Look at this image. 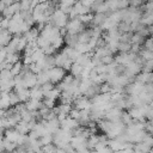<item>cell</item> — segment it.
<instances>
[{
	"label": "cell",
	"mask_w": 153,
	"mask_h": 153,
	"mask_svg": "<svg viewBox=\"0 0 153 153\" xmlns=\"http://www.w3.org/2000/svg\"><path fill=\"white\" fill-rule=\"evenodd\" d=\"M85 24H82L79 18H75V19H69L67 26H66V30H67V33H72V35H79L84 30H85Z\"/></svg>",
	"instance_id": "cell-4"
},
{
	"label": "cell",
	"mask_w": 153,
	"mask_h": 153,
	"mask_svg": "<svg viewBox=\"0 0 153 153\" xmlns=\"http://www.w3.org/2000/svg\"><path fill=\"white\" fill-rule=\"evenodd\" d=\"M0 105H1V110H8L12 106L11 100H10V92H2Z\"/></svg>",
	"instance_id": "cell-21"
},
{
	"label": "cell",
	"mask_w": 153,
	"mask_h": 153,
	"mask_svg": "<svg viewBox=\"0 0 153 153\" xmlns=\"http://www.w3.org/2000/svg\"><path fill=\"white\" fill-rule=\"evenodd\" d=\"M10 153H19V152H18V151L16 149V151H13V152H10Z\"/></svg>",
	"instance_id": "cell-39"
},
{
	"label": "cell",
	"mask_w": 153,
	"mask_h": 153,
	"mask_svg": "<svg viewBox=\"0 0 153 153\" xmlns=\"http://www.w3.org/2000/svg\"><path fill=\"white\" fill-rule=\"evenodd\" d=\"M72 105L74 109H78V110H88L92 106V102L90 98H87L85 96H79L74 99Z\"/></svg>",
	"instance_id": "cell-6"
},
{
	"label": "cell",
	"mask_w": 153,
	"mask_h": 153,
	"mask_svg": "<svg viewBox=\"0 0 153 153\" xmlns=\"http://www.w3.org/2000/svg\"><path fill=\"white\" fill-rule=\"evenodd\" d=\"M148 153H153V148H152V149H151V151H149Z\"/></svg>",
	"instance_id": "cell-42"
},
{
	"label": "cell",
	"mask_w": 153,
	"mask_h": 153,
	"mask_svg": "<svg viewBox=\"0 0 153 153\" xmlns=\"http://www.w3.org/2000/svg\"><path fill=\"white\" fill-rule=\"evenodd\" d=\"M42 102H43V105L47 106V108H49V109H54V108H55V102H56V100H54V99L44 98Z\"/></svg>",
	"instance_id": "cell-35"
},
{
	"label": "cell",
	"mask_w": 153,
	"mask_h": 153,
	"mask_svg": "<svg viewBox=\"0 0 153 153\" xmlns=\"http://www.w3.org/2000/svg\"><path fill=\"white\" fill-rule=\"evenodd\" d=\"M19 61H20V53H10L7 55L6 62H8L10 65H14Z\"/></svg>",
	"instance_id": "cell-27"
},
{
	"label": "cell",
	"mask_w": 153,
	"mask_h": 153,
	"mask_svg": "<svg viewBox=\"0 0 153 153\" xmlns=\"http://www.w3.org/2000/svg\"><path fill=\"white\" fill-rule=\"evenodd\" d=\"M39 141H41L42 146H47V145L54 143V135L53 134H45L42 137H39Z\"/></svg>",
	"instance_id": "cell-32"
},
{
	"label": "cell",
	"mask_w": 153,
	"mask_h": 153,
	"mask_svg": "<svg viewBox=\"0 0 153 153\" xmlns=\"http://www.w3.org/2000/svg\"><path fill=\"white\" fill-rule=\"evenodd\" d=\"M44 121V124H45V128H47V131H48V134H55L60 128H61V122H60V120L56 117V118H53V120H50V121H45V120H43Z\"/></svg>",
	"instance_id": "cell-10"
},
{
	"label": "cell",
	"mask_w": 153,
	"mask_h": 153,
	"mask_svg": "<svg viewBox=\"0 0 153 153\" xmlns=\"http://www.w3.org/2000/svg\"><path fill=\"white\" fill-rule=\"evenodd\" d=\"M91 153H98V152H97V151H92Z\"/></svg>",
	"instance_id": "cell-41"
},
{
	"label": "cell",
	"mask_w": 153,
	"mask_h": 153,
	"mask_svg": "<svg viewBox=\"0 0 153 153\" xmlns=\"http://www.w3.org/2000/svg\"><path fill=\"white\" fill-rule=\"evenodd\" d=\"M73 63H74V61L71 60L62 50H60V51L55 55V65H56L57 67H62V68H65L66 71H67V69L69 71Z\"/></svg>",
	"instance_id": "cell-5"
},
{
	"label": "cell",
	"mask_w": 153,
	"mask_h": 153,
	"mask_svg": "<svg viewBox=\"0 0 153 153\" xmlns=\"http://www.w3.org/2000/svg\"><path fill=\"white\" fill-rule=\"evenodd\" d=\"M82 71H84V67H82V66H80V65H79V63H76V62H74V63L72 65L71 69H69L71 74H72L73 76H75V78L80 76V75H81V73H82Z\"/></svg>",
	"instance_id": "cell-23"
},
{
	"label": "cell",
	"mask_w": 153,
	"mask_h": 153,
	"mask_svg": "<svg viewBox=\"0 0 153 153\" xmlns=\"http://www.w3.org/2000/svg\"><path fill=\"white\" fill-rule=\"evenodd\" d=\"M134 153H141V152H139V151H136V149H135V152H134Z\"/></svg>",
	"instance_id": "cell-40"
},
{
	"label": "cell",
	"mask_w": 153,
	"mask_h": 153,
	"mask_svg": "<svg viewBox=\"0 0 153 153\" xmlns=\"http://www.w3.org/2000/svg\"><path fill=\"white\" fill-rule=\"evenodd\" d=\"M141 23L145 26H152L153 25V13L152 12H145L141 18Z\"/></svg>",
	"instance_id": "cell-22"
},
{
	"label": "cell",
	"mask_w": 153,
	"mask_h": 153,
	"mask_svg": "<svg viewBox=\"0 0 153 153\" xmlns=\"http://www.w3.org/2000/svg\"><path fill=\"white\" fill-rule=\"evenodd\" d=\"M73 11L78 14V17L79 16H84V14H87V13H90L92 10H91V7H88V6H85L84 4H81L80 1H76L75 2V5L73 6Z\"/></svg>",
	"instance_id": "cell-15"
},
{
	"label": "cell",
	"mask_w": 153,
	"mask_h": 153,
	"mask_svg": "<svg viewBox=\"0 0 153 153\" xmlns=\"http://www.w3.org/2000/svg\"><path fill=\"white\" fill-rule=\"evenodd\" d=\"M135 149L141 153H148L152 149V147L148 146L146 142H139V143H135Z\"/></svg>",
	"instance_id": "cell-31"
},
{
	"label": "cell",
	"mask_w": 153,
	"mask_h": 153,
	"mask_svg": "<svg viewBox=\"0 0 153 153\" xmlns=\"http://www.w3.org/2000/svg\"><path fill=\"white\" fill-rule=\"evenodd\" d=\"M69 116H71L72 118H74V120H79V117H80V110L73 108L72 111H71V114H69Z\"/></svg>",
	"instance_id": "cell-37"
},
{
	"label": "cell",
	"mask_w": 153,
	"mask_h": 153,
	"mask_svg": "<svg viewBox=\"0 0 153 153\" xmlns=\"http://www.w3.org/2000/svg\"><path fill=\"white\" fill-rule=\"evenodd\" d=\"M78 127H80L78 120H74V118H72L71 116H67L63 121H61V128L65 129V130L73 131V130L76 129Z\"/></svg>",
	"instance_id": "cell-9"
},
{
	"label": "cell",
	"mask_w": 153,
	"mask_h": 153,
	"mask_svg": "<svg viewBox=\"0 0 153 153\" xmlns=\"http://www.w3.org/2000/svg\"><path fill=\"white\" fill-rule=\"evenodd\" d=\"M65 43L67 44V47L75 48V47H76V44L79 43V35L67 33V35L65 36Z\"/></svg>",
	"instance_id": "cell-20"
},
{
	"label": "cell",
	"mask_w": 153,
	"mask_h": 153,
	"mask_svg": "<svg viewBox=\"0 0 153 153\" xmlns=\"http://www.w3.org/2000/svg\"><path fill=\"white\" fill-rule=\"evenodd\" d=\"M139 55H140L145 61H153V50H151V49L142 48V49L140 50Z\"/></svg>",
	"instance_id": "cell-24"
},
{
	"label": "cell",
	"mask_w": 153,
	"mask_h": 153,
	"mask_svg": "<svg viewBox=\"0 0 153 153\" xmlns=\"http://www.w3.org/2000/svg\"><path fill=\"white\" fill-rule=\"evenodd\" d=\"M142 72L153 73V61H145V63L142 65Z\"/></svg>",
	"instance_id": "cell-34"
},
{
	"label": "cell",
	"mask_w": 153,
	"mask_h": 153,
	"mask_svg": "<svg viewBox=\"0 0 153 153\" xmlns=\"http://www.w3.org/2000/svg\"><path fill=\"white\" fill-rule=\"evenodd\" d=\"M23 66H24V63L23 62H17V63H14L13 66H12V68H11V73H12V75L16 78V76H18L20 73H22V71H23Z\"/></svg>",
	"instance_id": "cell-28"
},
{
	"label": "cell",
	"mask_w": 153,
	"mask_h": 153,
	"mask_svg": "<svg viewBox=\"0 0 153 153\" xmlns=\"http://www.w3.org/2000/svg\"><path fill=\"white\" fill-rule=\"evenodd\" d=\"M146 41V37H143L142 35H140L139 32H135L133 35V38H131V44H139V45H143Z\"/></svg>",
	"instance_id": "cell-30"
},
{
	"label": "cell",
	"mask_w": 153,
	"mask_h": 153,
	"mask_svg": "<svg viewBox=\"0 0 153 153\" xmlns=\"http://www.w3.org/2000/svg\"><path fill=\"white\" fill-rule=\"evenodd\" d=\"M122 115H123V110H122V109L111 108L110 110L106 111V114H105V120H108V121H110V122H121Z\"/></svg>",
	"instance_id": "cell-8"
},
{
	"label": "cell",
	"mask_w": 153,
	"mask_h": 153,
	"mask_svg": "<svg viewBox=\"0 0 153 153\" xmlns=\"http://www.w3.org/2000/svg\"><path fill=\"white\" fill-rule=\"evenodd\" d=\"M47 72H48L50 82H53L54 85L61 82V81L65 79V76H66V69L62 68V67H57V66H55V67L50 68V69L47 71Z\"/></svg>",
	"instance_id": "cell-3"
},
{
	"label": "cell",
	"mask_w": 153,
	"mask_h": 153,
	"mask_svg": "<svg viewBox=\"0 0 153 153\" xmlns=\"http://www.w3.org/2000/svg\"><path fill=\"white\" fill-rule=\"evenodd\" d=\"M39 29L38 27H31L29 31H26L23 36L27 39V42H35V41H37V38H38V36H39Z\"/></svg>",
	"instance_id": "cell-17"
},
{
	"label": "cell",
	"mask_w": 153,
	"mask_h": 153,
	"mask_svg": "<svg viewBox=\"0 0 153 153\" xmlns=\"http://www.w3.org/2000/svg\"><path fill=\"white\" fill-rule=\"evenodd\" d=\"M73 137V133L69 130H65L62 128H60L55 134H54V145L59 148H63L67 145L71 143Z\"/></svg>",
	"instance_id": "cell-1"
},
{
	"label": "cell",
	"mask_w": 153,
	"mask_h": 153,
	"mask_svg": "<svg viewBox=\"0 0 153 153\" xmlns=\"http://www.w3.org/2000/svg\"><path fill=\"white\" fill-rule=\"evenodd\" d=\"M27 153H38V152H35V151H31V149H27Z\"/></svg>",
	"instance_id": "cell-38"
},
{
	"label": "cell",
	"mask_w": 153,
	"mask_h": 153,
	"mask_svg": "<svg viewBox=\"0 0 153 153\" xmlns=\"http://www.w3.org/2000/svg\"><path fill=\"white\" fill-rule=\"evenodd\" d=\"M68 22H69V16L63 13L59 8H56V11L50 17V24H53L55 27H59V29L66 27Z\"/></svg>",
	"instance_id": "cell-2"
},
{
	"label": "cell",
	"mask_w": 153,
	"mask_h": 153,
	"mask_svg": "<svg viewBox=\"0 0 153 153\" xmlns=\"http://www.w3.org/2000/svg\"><path fill=\"white\" fill-rule=\"evenodd\" d=\"M109 14L110 13H96L93 16V19H92V23H91L93 25V27H96V26L102 27L103 24L105 23V20L108 19V16Z\"/></svg>",
	"instance_id": "cell-13"
},
{
	"label": "cell",
	"mask_w": 153,
	"mask_h": 153,
	"mask_svg": "<svg viewBox=\"0 0 153 153\" xmlns=\"http://www.w3.org/2000/svg\"><path fill=\"white\" fill-rule=\"evenodd\" d=\"M37 80H38V85H41V86L44 85V84H47V82H49L50 79H49L48 72H47V71H43V72L38 73V74H37Z\"/></svg>",
	"instance_id": "cell-25"
},
{
	"label": "cell",
	"mask_w": 153,
	"mask_h": 153,
	"mask_svg": "<svg viewBox=\"0 0 153 153\" xmlns=\"http://www.w3.org/2000/svg\"><path fill=\"white\" fill-rule=\"evenodd\" d=\"M72 109H73V105H72V104H62V103H61L60 105H57V106L54 108V111L56 112L57 116H59V115L69 116Z\"/></svg>",
	"instance_id": "cell-14"
},
{
	"label": "cell",
	"mask_w": 153,
	"mask_h": 153,
	"mask_svg": "<svg viewBox=\"0 0 153 153\" xmlns=\"http://www.w3.org/2000/svg\"><path fill=\"white\" fill-rule=\"evenodd\" d=\"M122 123L124 124V126H131L136 120H134L133 117H131V115L129 114V112H126V111H123V115H122Z\"/></svg>",
	"instance_id": "cell-29"
},
{
	"label": "cell",
	"mask_w": 153,
	"mask_h": 153,
	"mask_svg": "<svg viewBox=\"0 0 153 153\" xmlns=\"http://www.w3.org/2000/svg\"><path fill=\"white\" fill-rule=\"evenodd\" d=\"M25 105H26V109L27 110H30V111H39V109L43 106V102L42 100H38V99H32V98H30L26 103H25Z\"/></svg>",
	"instance_id": "cell-16"
},
{
	"label": "cell",
	"mask_w": 153,
	"mask_h": 153,
	"mask_svg": "<svg viewBox=\"0 0 153 153\" xmlns=\"http://www.w3.org/2000/svg\"><path fill=\"white\" fill-rule=\"evenodd\" d=\"M118 50L121 53H130L131 50V43H126V42H120Z\"/></svg>",
	"instance_id": "cell-33"
},
{
	"label": "cell",
	"mask_w": 153,
	"mask_h": 153,
	"mask_svg": "<svg viewBox=\"0 0 153 153\" xmlns=\"http://www.w3.org/2000/svg\"><path fill=\"white\" fill-rule=\"evenodd\" d=\"M44 56H45V53H44V51H43L41 48H39V49H37V50H35V51H33V54L31 55L33 63L39 62L41 60H43V59H44Z\"/></svg>",
	"instance_id": "cell-26"
},
{
	"label": "cell",
	"mask_w": 153,
	"mask_h": 153,
	"mask_svg": "<svg viewBox=\"0 0 153 153\" xmlns=\"http://www.w3.org/2000/svg\"><path fill=\"white\" fill-rule=\"evenodd\" d=\"M139 54H134V53H121L118 55L115 56V62L118 63V65H122V66H127L129 62L134 61L136 57H137Z\"/></svg>",
	"instance_id": "cell-7"
},
{
	"label": "cell",
	"mask_w": 153,
	"mask_h": 153,
	"mask_svg": "<svg viewBox=\"0 0 153 153\" xmlns=\"http://www.w3.org/2000/svg\"><path fill=\"white\" fill-rule=\"evenodd\" d=\"M61 50H62V51H63V53H65V54H66L71 60H73L74 62H75V61H76V59L81 55V54H80L75 48H72V47H65V48H62Z\"/></svg>",
	"instance_id": "cell-18"
},
{
	"label": "cell",
	"mask_w": 153,
	"mask_h": 153,
	"mask_svg": "<svg viewBox=\"0 0 153 153\" xmlns=\"http://www.w3.org/2000/svg\"><path fill=\"white\" fill-rule=\"evenodd\" d=\"M30 97L32 99H38V100H42L44 98V93L42 91L41 85H37V86L30 88Z\"/></svg>",
	"instance_id": "cell-19"
},
{
	"label": "cell",
	"mask_w": 153,
	"mask_h": 153,
	"mask_svg": "<svg viewBox=\"0 0 153 153\" xmlns=\"http://www.w3.org/2000/svg\"><path fill=\"white\" fill-rule=\"evenodd\" d=\"M13 35L7 30V29H1L0 31V44L1 47H7L10 42L12 41Z\"/></svg>",
	"instance_id": "cell-12"
},
{
	"label": "cell",
	"mask_w": 153,
	"mask_h": 153,
	"mask_svg": "<svg viewBox=\"0 0 153 153\" xmlns=\"http://www.w3.org/2000/svg\"><path fill=\"white\" fill-rule=\"evenodd\" d=\"M143 48L153 50V36L146 38V41H145V43H143Z\"/></svg>",
	"instance_id": "cell-36"
},
{
	"label": "cell",
	"mask_w": 153,
	"mask_h": 153,
	"mask_svg": "<svg viewBox=\"0 0 153 153\" xmlns=\"http://www.w3.org/2000/svg\"><path fill=\"white\" fill-rule=\"evenodd\" d=\"M13 91L18 94L20 103H26L31 97H30V88H25L23 86H16L13 88Z\"/></svg>",
	"instance_id": "cell-11"
}]
</instances>
